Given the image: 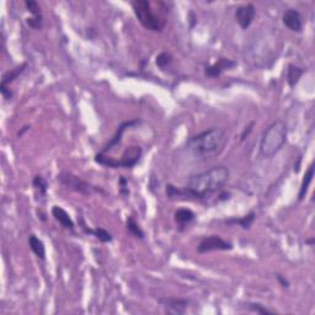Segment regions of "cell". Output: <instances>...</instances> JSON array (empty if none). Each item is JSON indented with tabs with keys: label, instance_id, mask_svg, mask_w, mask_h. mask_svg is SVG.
Returning a JSON list of instances; mask_svg holds the SVG:
<instances>
[{
	"label": "cell",
	"instance_id": "28",
	"mask_svg": "<svg viewBox=\"0 0 315 315\" xmlns=\"http://www.w3.org/2000/svg\"><path fill=\"white\" fill-rule=\"evenodd\" d=\"M252 127H254V122L250 123V126H247V127L245 128L244 131H243V133H242V140H245V138H247V136H249V133L252 131Z\"/></svg>",
	"mask_w": 315,
	"mask_h": 315
},
{
	"label": "cell",
	"instance_id": "7",
	"mask_svg": "<svg viewBox=\"0 0 315 315\" xmlns=\"http://www.w3.org/2000/svg\"><path fill=\"white\" fill-rule=\"evenodd\" d=\"M256 15V9L252 4H244L240 5L235 10V20H237L238 25L242 27L243 30H247L251 26L252 21Z\"/></svg>",
	"mask_w": 315,
	"mask_h": 315
},
{
	"label": "cell",
	"instance_id": "14",
	"mask_svg": "<svg viewBox=\"0 0 315 315\" xmlns=\"http://www.w3.org/2000/svg\"><path fill=\"white\" fill-rule=\"evenodd\" d=\"M138 122H140V121H138V120H135V121H127V122H123L122 125H121L120 127H118L117 132H116V135L113 136L112 140H111L110 142H108L107 144L105 145V147H104V149L101 150L100 153H103V154H107L108 152H111V150L113 149V147H115V145H117L118 143L121 142V140H122V136H123V133H125V131L127 130L128 127H131V126L137 125Z\"/></svg>",
	"mask_w": 315,
	"mask_h": 315
},
{
	"label": "cell",
	"instance_id": "27",
	"mask_svg": "<svg viewBox=\"0 0 315 315\" xmlns=\"http://www.w3.org/2000/svg\"><path fill=\"white\" fill-rule=\"evenodd\" d=\"M118 183H120V191L121 193H122L123 196H128L130 195V191H128V187H127V180H126L123 176H121L120 177V181H118Z\"/></svg>",
	"mask_w": 315,
	"mask_h": 315
},
{
	"label": "cell",
	"instance_id": "30",
	"mask_svg": "<svg viewBox=\"0 0 315 315\" xmlns=\"http://www.w3.org/2000/svg\"><path fill=\"white\" fill-rule=\"evenodd\" d=\"M29 128H30V126H25V127H24V128H22V131H21V132H19V133H17V137H21V136H22V135H24V132H25V131H27V130H29Z\"/></svg>",
	"mask_w": 315,
	"mask_h": 315
},
{
	"label": "cell",
	"instance_id": "11",
	"mask_svg": "<svg viewBox=\"0 0 315 315\" xmlns=\"http://www.w3.org/2000/svg\"><path fill=\"white\" fill-rule=\"evenodd\" d=\"M163 307L165 308V312L168 314H175V315H181L186 313V309H187L188 303L190 302L186 301V299H178V298H164L159 299Z\"/></svg>",
	"mask_w": 315,
	"mask_h": 315
},
{
	"label": "cell",
	"instance_id": "10",
	"mask_svg": "<svg viewBox=\"0 0 315 315\" xmlns=\"http://www.w3.org/2000/svg\"><path fill=\"white\" fill-rule=\"evenodd\" d=\"M282 22L287 29L293 32H302L303 30V19L297 9H287L282 15Z\"/></svg>",
	"mask_w": 315,
	"mask_h": 315
},
{
	"label": "cell",
	"instance_id": "26",
	"mask_svg": "<svg viewBox=\"0 0 315 315\" xmlns=\"http://www.w3.org/2000/svg\"><path fill=\"white\" fill-rule=\"evenodd\" d=\"M27 25L29 27H31L32 30H41L42 29V25H43V16L39 15V16H32L29 17L26 20Z\"/></svg>",
	"mask_w": 315,
	"mask_h": 315
},
{
	"label": "cell",
	"instance_id": "4",
	"mask_svg": "<svg viewBox=\"0 0 315 315\" xmlns=\"http://www.w3.org/2000/svg\"><path fill=\"white\" fill-rule=\"evenodd\" d=\"M132 9L144 29L153 32H161L166 26V17L154 11V4L149 0H135L132 1Z\"/></svg>",
	"mask_w": 315,
	"mask_h": 315
},
{
	"label": "cell",
	"instance_id": "16",
	"mask_svg": "<svg viewBox=\"0 0 315 315\" xmlns=\"http://www.w3.org/2000/svg\"><path fill=\"white\" fill-rule=\"evenodd\" d=\"M313 177H314V163H312L309 165L308 170L306 171L304 174V177L302 180L301 183V188H299V192H298V201H303L304 197L307 196V192L309 190V186L311 183L313 182Z\"/></svg>",
	"mask_w": 315,
	"mask_h": 315
},
{
	"label": "cell",
	"instance_id": "17",
	"mask_svg": "<svg viewBox=\"0 0 315 315\" xmlns=\"http://www.w3.org/2000/svg\"><path fill=\"white\" fill-rule=\"evenodd\" d=\"M26 67H27V63H22L21 66H17V67H15L14 69H10L9 71H6V73L4 74V76H2L0 86L9 88L10 84H11L12 81L15 80V79H17L22 73H24V70L26 69Z\"/></svg>",
	"mask_w": 315,
	"mask_h": 315
},
{
	"label": "cell",
	"instance_id": "23",
	"mask_svg": "<svg viewBox=\"0 0 315 315\" xmlns=\"http://www.w3.org/2000/svg\"><path fill=\"white\" fill-rule=\"evenodd\" d=\"M173 56L168 52H161L160 54H158L157 58H155V64L159 67V68L164 69L168 66H170L171 62H173Z\"/></svg>",
	"mask_w": 315,
	"mask_h": 315
},
{
	"label": "cell",
	"instance_id": "3",
	"mask_svg": "<svg viewBox=\"0 0 315 315\" xmlns=\"http://www.w3.org/2000/svg\"><path fill=\"white\" fill-rule=\"evenodd\" d=\"M288 137V127L286 122L279 120L272 122L264 131L260 140V155L265 159H271L279 154Z\"/></svg>",
	"mask_w": 315,
	"mask_h": 315
},
{
	"label": "cell",
	"instance_id": "2",
	"mask_svg": "<svg viewBox=\"0 0 315 315\" xmlns=\"http://www.w3.org/2000/svg\"><path fill=\"white\" fill-rule=\"evenodd\" d=\"M228 142L224 128L212 127L188 138L186 142L193 155L201 159H213L222 154Z\"/></svg>",
	"mask_w": 315,
	"mask_h": 315
},
{
	"label": "cell",
	"instance_id": "25",
	"mask_svg": "<svg viewBox=\"0 0 315 315\" xmlns=\"http://www.w3.org/2000/svg\"><path fill=\"white\" fill-rule=\"evenodd\" d=\"M25 6H26L27 11L31 12L32 16H39V15H42L41 7H39L38 2L35 1V0H26L25 1Z\"/></svg>",
	"mask_w": 315,
	"mask_h": 315
},
{
	"label": "cell",
	"instance_id": "24",
	"mask_svg": "<svg viewBox=\"0 0 315 315\" xmlns=\"http://www.w3.org/2000/svg\"><path fill=\"white\" fill-rule=\"evenodd\" d=\"M246 308L249 309L250 312L256 314H274L275 313L274 311H270V309H267L266 307L262 306L261 303H255V302L254 303H247Z\"/></svg>",
	"mask_w": 315,
	"mask_h": 315
},
{
	"label": "cell",
	"instance_id": "13",
	"mask_svg": "<svg viewBox=\"0 0 315 315\" xmlns=\"http://www.w3.org/2000/svg\"><path fill=\"white\" fill-rule=\"evenodd\" d=\"M174 219H175L177 227L182 230L183 228L190 225L196 219V214L190 208H178L174 214Z\"/></svg>",
	"mask_w": 315,
	"mask_h": 315
},
{
	"label": "cell",
	"instance_id": "15",
	"mask_svg": "<svg viewBox=\"0 0 315 315\" xmlns=\"http://www.w3.org/2000/svg\"><path fill=\"white\" fill-rule=\"evenodd\" d=\"M29 246L39 260L46 259V246H44L43 242L36 234H31L29 237Z\"/></svg>",
	"mask_w": 315,
	"mask_h": 315
},
{
	"label": "cell",
	"instance_id": "5",
	"mask_svg": "<svg viewBox=\"0 0 315 315\" xmlns=\"http://www.w3.org/2000/svg\"><path fill=\"white\" fill-rule=\"evenodd\" d=\"M58 181L68 190L81 193V195H91L96 191H101L96 186H93L88 181L83 180L80 176L74 175V174L68 173V171H62L58 175Z\"/></svg>",
	"mask_w": 315,
	"mask_h": 315
},
{
	"label": "cell",
	"instance_id": "29",
	"mask_svg": "<svg viewBox=\"0 0 315 315\" xmlns=\"http://www.w3.org/2000/svg\"><path fill=\"white\" fill-rule=\"evenodd\" d=\"M277 280H279L280 284H281V286L283 287V288H288V287H289V282L287 281V280L284 279V277L282 276V275H277Z\"/></svg>",
	"mask_w": 315,
	"mask_h": 315
},
{
	"label": "cell",
	"instance_id": "20",
	"mask_svg": "<svg viewBox=\"0 0 315 315\" xmlns=\"http://www.w3.org/2000/svg\"><path fill=\"white\" fill-rule=\"evenodd\" d=\"M255 218H256V214H255L254 210L247 213L246 215L242 218H232V219H225L224 222L227 224H239L243 229H249L251 227V224L254 223Z\"/></svg>",
	"mask_w": 315,
	"mask_h": 315
},
{
	"label": "cell",
	"instance_id": "12",
	"mask_svg": "<svg viewBox=\"0 0 315 315\" xmlns=\"http://www.w3.org/2000/svg\"><path fill=\"white\" fill-rule=\"evenodd\" d=\"M52 215H53L54 219L67 230H74L75 228V224H74L73 219L70 218L69 213L67 212L64 208L59 207V206H53L52 207Z\"/></svg>",
	"mask_w": 315,
	"mask_h": 315
},
{
	"label": "cell",
	"instance_id": "21",
	"mask_svg": "<svg viewBox=\"0 0 315 315\" xmlns=\"http://www.w3.org/2000/svg\"><path fill=\"white\" fill-rule=\"evenodd\" d=\"M126 227H127L128 232H130L135 238H137V239H140V240L144 239V237H145L144 232H143L142 228L140 227V224L137 223V220H136L135 218L132 217V215H130V217L127 218V220H126Z\"/></svg>",
	"mask_w": 315,
	"mask_h": 315
},
{
	"label": "cell",
	"instance_id": "18",
	"mask_svg": "<svg viewBox=\"0 0 315 315\" xmlns=\"http://www.w3.org/2000/svg\"><path fill=\"white\" fill-rule=\"evenodd\" d=\"M81 228H83V230L86 233V234L94 235V237H95L96 239L100 240L101 243H111L113 240L112 235H111L107 230L104 229V228L98 227L95 228V229H90V228H86V225L84 224L83 222H81Z\"/></svg>",
	"mask_w": 315,
	"mask_h": 315
},
{
	"label": "cell",
	"instance_id": "9",
	"mask_svg": "<svg viewBox=\"0 0 315 315\" xmlns=\"http://www.w3.org/2000/svg\"><path fill=\"white\" fill-rule=\"evenodd\" d=\"M234 67H237V62H234L233 59L225 58V57H220L212 66L206 67L205 75L208 76V78H218L225 70H230Z\"/></svg>",
	"mask_w": 315,
	"mask_h": 315
},
{
	"label": "cell",
	"instance_id": "19",
	"mask_svg": "<svg viewBox=\"0 0 315 315\" xmlns=\"http://www.w3.org/2000/svg\"><path fill=\"white\" fill-rule=\"evenodd\" d=\"M303 74L304 69L299 68L298 66H294V64H289L287 67V83H288V85L291 88H294L299 83V79L302 78Z\"/></svg>",
	"mask_w": 315,
	"mask_h": 315
},
{
	"label": "cell",
	"instance_id": "1",
	"mask_svg": "<svg viewBox=\"0 0 315 315\" xmlns=\"http://www.w3.org/2000/svg\"><path fill=\"white\" fill-rule=\"evenodd\" d=\"M230 177V171L227 166H213L202 173L195 174L188 178L183 187L166 185L165 192L169 198L178 200H206L213 193L218 192Z\"/></svg>",
	"mask_w": 315,
	"mask_h": 315
},
{
	"label": "cell",
	"instance_id": "22",
	"mask_svg": "<svg viewBox=\"0 0 315 315\" xmlns=\"http://www.w3.org/2000/svg\"><path fill=\"white\" fill-rule=\"evenodd\" d=\"M32 186L35 187V190L37 191L41 197H44L47 195V190H48V183H47L46 178L41 175H36L32 180Z\"/></svg>",
	"mask_w": 315,
	"mask_h": 315
},
{
	"label": "cell",
	"instance_id": "6",
	"mask_svg": "<svg viewBox=\"0 0 315 315\" xmlns=\"http://www.w3.org/2000/svg\"><path fill=\"white\" fill-rule=\"evenodd\" d=\"M233 244L228 240H224L219 235H210L203 238L197 246L198 254H207L212 251H230L233 250Z\"/></svg>",
	"mask_w": 315,
	"mask_h": 315
},
{
	"label": "cell",
	"instance_id": "8",
	"mask_svg": "<svg viewBox=\"0 0 315 315\" xmlns=\"http://www.w3.org/2000/svg\"><path fill=\"white\" fill-rule=\"evenodd\" d=\"M142 155L143 149L140 145H132V147L126 148L121 158L118 159V165H120V168L125 169L133 168V166H136L140 163Z\"/></svg>",
	"mask_w": 315,
	"mask_h": 315
}]
</instances>
